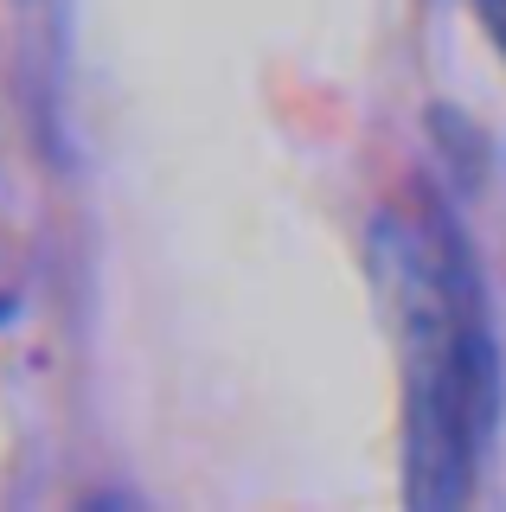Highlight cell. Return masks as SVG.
I'll return each instance as SVG.
<instances>
[{"mask_svg":"<svg viewBox=\"0 0 506 512\" xmlns=\"http://www.w3.org/2000/svg\"><path fill=\"white\" fill-rule=\"evenodd\" d=\"M487 26H494L500 45H506V0H487Z\"/></svg>","mask_w":506,"mask_h":512,"instance_id":"2","label":"cell"},{"mask_svg":"<svg viewBox=\"0 0 506 512\" xmlns=\"http://www.w3.org/2000/svg\"><path fill=\"white\" fill-rule=\"evenodd\" d=\"M385 276L404 346V461L410 506H462L481 474L500 410V359L474 256L442 205H410L385 224Z\"/></svg>","mask_w":506,"mask_h":512,"instance_id":"1","label":"cell"}]
</instances>
